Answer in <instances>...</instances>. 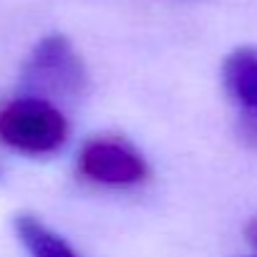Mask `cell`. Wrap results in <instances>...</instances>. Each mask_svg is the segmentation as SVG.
Masks as SVG:
<instances>
[{"mask_svg":"<svg viewBox=\"0 0 257 257\" xmlns=\"http://www.w3.org/2000/svg\"><path fill=\"white\" fill-rule=\"evenodd\" d=\"M78 169L86 179L111 187L139 184L149 174L144 157L134 147L108 137H98L83 144L78 154Z\"/></svg>","mask_w":257,"mask_h":257,"instance_id":"obj_3","label":"cell"},{"mask_svg":"<svg viewBox=\"0 0 257 257\" xmlns=\"http://www.w3.org/2000/svg\"><path fill=\"white\" fill-rule=\"evenodd\" d=\"M13 227L31 257H78L76 249L36 214H18Z\"/></svg>","mask_w":257,"mask_h":257,"instance_id":"obj_5","label":"cell"},{"mask_svg":"<svg viewBox=\"0 0 257 257\" xmlns=\"http://www.w3.org/2000/svg\"><path fill=\"white\" fill-rule=\"evenodd\" d=\"M68 139V121L43 96H18L0 106V144L41 157L58 152Z\"/></svg>","mask_w":257,"mask_h":257,"instance_id":"obj_1","label":"cell"},{"mask_svg":"<svg viewBox=\"0 0 257 257\" xmlns=\"http://www.w3.org/2000/svg\"><path fill=\"white\" fill-rule=\"evenodd\" d=\"M222 78L229 98L239 108L244 139L257 144V48L242 46L232 51L222 66Z\"/></svg>","mask_w":257,"mask_h":257,"instance_id":"obj_4","label":"cell"},{"mask_svg":"<svg viewBox=\"0 0 257 257\" xmlns=\"http://www.w3.org/2000/svg\"><path fill=\"white\" fill-rule=\"evenodd\" d=\"M23 83L33 96L76 98L88 88V71L66 36H46L23 66Z\"/></svg>","mask_w":257,"mask_h":257,"instance_id":"obj_2","label":"cell"},{"mask_svg":"<svg viewBox=\"0 0 257 257\" xmlns=\"http://www.w3.org/2000/svg\"><path fill=\"white\" fill-rule=\"evenodd\" d=\"M247 239H249V242H252V247L257 249V217L247 224Z\"/></svg>","mask_w":257,"mask_h":257,"instance_id":"obj_6","label":"cell"}]
</instances>
